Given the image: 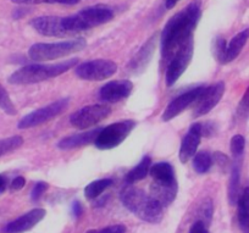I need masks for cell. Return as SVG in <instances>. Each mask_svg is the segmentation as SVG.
Here are the masks:
<instances>
[{
    "label": "cell",
    "mask_w": 249,
    "mask_h": 233,
    "mask_svg": "<svg viewBox=\"0 0 249 233\" xmlns=\"http://www.w3.org/2000/svg\"><path fill=\"white\" fill-rule=\"evenodd\" d=\"M30 25L35 28L36 32L45 37H64L69 35L62 23V18H56V16L36 18L31 21Z\"/></svg>",
    "instance_id": "cell-13"
},
{
    "label": "cell",
    "mask_w": 249,
    "mask_h": 233,
    "mask_svg": "<svg viewBox=\"0 0 249 233\" xmlns=\"http://www.w3.org/2000/svg\"><path fill=\"white\" fill-rule=\"evenodd\" d=\"M15 4L21 5H35V4H62V5H76L80 3V0H11Z\"/></svg>",
    "instance_id": "cell-27"
},
{
    "label": "cell",
    "mask_w": 249,
    "mask_h": 233,
    "mask_svg": "<svg viewBox=\"0 0 249 233\" xmlns=\"http://www.w3.org/2000/svg\"><path fill=\"white\" fill-rule=\"evenodd\" d=\"M244 146H246V139L242 134H236L231 139V153L234 158H241L244 153Z\"/></svg>",
    "instance_id": "cell-28"
},
{
    "label": "cell",
    "mask_w": 249,
    "mask_h": 233,
    "mask_svg": "<svg viewBox=\"0 0 249 233\" xmlns=\"http://www.w3.org/2000/svg\"><path fill=\"white\" fill-rule=\"evenodd\" d=\"M86 47L87 42L85 38H76L56 43H37L30 48L28 56L35 61H50L75 54L85 49Z\"/></svg>",
    "instance_id": "cell-5"
},
{
    "label": "cell",
    "mask_w": 249,
    "mask_h": 233,
    "mask_svg": "<svg viewBox=\"0 0 249 233\" xmlns=\"http://www.w3.org/2000/svg\"><path fill=\"white\" fill-rule=\"evenodd\" d=\"M204 87H197L193 88V90H187L183 94L178 95L177 98H175L169 105H167L166 110L162 114V121L167 122L171 121L172 119H175L176 116H178L183 110H186L187 108L190 107L192 103L197 102V99L199 98V95L202 94Z\"/></svg>",
    "instance_id": "cell-12"
},
{
    "label": "cell",
    "mask_w": 249,
    "mask_h": 233,
    "mask_svg": "<svg viewBox=\"0 0 249 233\" xmlns=\"http://www.w3.org/2000/svg\"><path fill=\"white\" fill-rule=\"evenodd\" d=\"M193 45H195L193 39L190 40V42L184 44L176 53V55L170 60L169 65H167L166 74H165L167 87L174 86L178 81L179 77L182 76V73L187 70V67L190 65L193 56Z\"/></svg>",
    "instance_id": "cell-10"
},
{
    "label": "cell",
    "mask_w": 249,
    "mask_h": 233,
    "mask_svg": "<svg viewBox=\"0 0 249 233\" xmlns=\"http://www.w3.org/2000/svg\"><path fill=\"white\" fill-rule=\"evenodd\" d=\"M213 165V158L210 157V154L207 151H202V153L196 154L193 158V167L198 174H207L210 170Z\"/></svg>",
    "instance_id": "cell-25"
},
{
    "label": "cell",
    "mask_w": 249,
    "mask_h": 233,
    "mask_svg": "<svg viewBox=\"0 0 249 233\" xmlns=\"http://www.w3.org/2000/svg\"><path fill=\"white\" fill-rule=\"evenodd\" d=\"M239 183H241V167L238 162H234L232 166L231 177L229 183V201L231 205H237L241 193H239Z\"/></svg>",
    "instance_id": "cell-22"
},
{
    "label": "cell",
    "mask_w": 249,
    "mask_h": 233,
    "mask_svg": "<svg viewBox=\"0 0 249 233\" xmlns=\"http://www.w3.org/2000/svg\"><path fill=\"white\" fill-rule=\"evenodd\" d=\"M110 114L111 109L107 105H88L71 115L70 124L76 128L86 129L102 122L109 117Z\"/></svg>",
    "instance_id": "cell-9"
},
{
    "label": "cell",
    "mask_w": 249,
    "mask_h": 233,
    "mask_svg": "<svg viewBox=\"0 0 249 233\" xmlns=\"http://www.w3.org/2000/svg\"><path fill=\"white\" fill-rule=\"evenodd\" d=\"M6 187H8V181H6V179L3 175H0V194L5 192Z\"/></svg>",
    "instance_id": "cell-39"
},
{
    "label": "cell",
    "mask_w": 249,
    "mask_h": 233,
    "mask_svg": "<svg viewBox=\"0 0 249 233\" xmlns=\"http://www.w3.org/2000/svg\"><path fill=\"white\" fill-rule=\"evenodd\" d=\"M136 127V121L133 120H124L116 124H111L105 128L100 129L97 139L94 141V145L100 150H109L119 146L128 134Z\"/></svg>",
    "instance_id": "cell-6"
},
{
    "label": "cell",
    "mask_w": 249,
    "mask_h": 233,
    "mask_svg": "<svg viewBox=\"0 0 249 233\" xmlns=\"http://www.w3.org/2000/svg\"><path fill=\"white\" fill-rule=\"evenodd\" d=\"M73 214H75L76 216H80L81 214H82V206H81V204L78 203V201L73 203Z\"/></svg>",
    "instance_id": "cell-40"
},
{
    "label": "cell",
    "mask_w": 249,
    "mask_h": 233,
    "mask_svg": "<svg viewBox=\"0 0 249 233\" xmlns=\"http://www.w3.org/2000/svg\"><path fill=\"white\" fill-rule=\"evenodd\" d=\"M149 174L152 175L153 182L160 184L177 183L175 179V170L169 162H157L152 165Z\"/></svg>",
    "instance_id": "cell-20"
},
{
    "label": "cell",
    "mask_w": 249,
    "mask_h": 233,
    "mask_svg": "<svg viewBox=\"0 0 249 233\" xmlns=\"http://www.w3.org/2000/svg\"><path fill=\"white\" fill-rule=\"evenodd\" d=\"M120 199L133 215L145 222L159 223L162 220L164 208L141 188L132 184L124 186L120 193Z\"/></svg>",
    "instance_id": "cell-2"
},
{
    "label": "cell",
    "mask_w": 249,
    "mask_h": 233,
    "mask_svg": "<svg viewBox=\"0 0 249 233\" xmlns=\"http://www.w3.org/2000/svg\"><path fill=\"white\" fill-rule=\"evenodd\" d=\"M86 233H98V231H94V230H89V231H87V232Z\"/></svg>",
    "instance_id": "cell-42"
},
{
    "label": "cell",
    "mask_w": 249,
    "mask_h": 233,
    "mask_svg": "<svg viewBox=\"0 0 249 233\" xmlns=\"http://www.w3.org/2000/svg\"><path fill=\"white\" fill-rule=\"evenodd\" d=\"M202 137L200 124H193L184 136V138L182 139L181 148H179V161L186 164L195 157Z\"/></svg>",
    "instance_id": "cell-16"
},
{
    "label": "cell",
    "mask_w": 249,
    "mask_h": 233,
    "mask_svg": "<svg viewBox=\"0 0 249 233\" xmlns=\"http://www.w3.org/2000/svg\"><path fill=\"white\" fill-rule=\"evenodd\" d=\"M133 85L128 80L111 81L103 86L99 92V97L103 102L117 103L122 99H126L131 94Z\"/></svg>",
    "instance_id": "cell-14"
},
{
    "label": "cell",
    "mask_w": 249,
    "mask_h": 233,
    "mask_svg": "<svg viewBox=\"0 0 249 233\" xmlns=\"http://www.w3.org/2000/svg\"><path fill=\"white\" fill-rule=\"evenodd\" d=\"M178 1L179 0H165V6H166V9H174Z\"/></svg>",
    "instance_id": "cell-41"
},
{
    "label": "cell",
    "mask_w": 249,
    "mask_h": 233,
    "mask_svg": "<svg viewBox=\"0 0 249 233\" xmlns=\"http://www.w3.org/2000/svg\"><path fill=\"white\" fill-rule=\"evenodd\" d=\"M77 64L78 59L73 57L59 64L26 65L11 73L8 81L11 85H35L65 73L70 69L77 66Z\"/></svg>",
    "instance_id": "cell-3"
},
{
    "label": "cell",
    "mask_w": 249,
    "mask_h": 233,
    "mask_svg": "<svg viewBox=\"0 0 249 233\" xmlns=\"http://www.w3.org/2000/svg\"><path fill=\"white\" fill-rule=\"evenodd\" d=\"M224 93L225 83L222 81L204 88L202 94L197 99V104H196L195 110H193V117L204 116L208 112L212 111L219 104L221 98L224 97Z\"/></svg>",
    "instance_id": "cell-11"
},
{
    "label": "cell",
    "mask_w": 249,
    "mask_h": 233,
    "mask_svg": "<svg viewBox=\"0 0 249 233\" xmlns=\"http://www.w3.org/2000/svg\"><path fill=\"white\" fill-rule=\"evenodd\" d=\"M249 39V27L244 28L239 33H237L231 42L226 45V52H225L224 59H222L221 64H229V62L233 61L239 54H241L242 49L244 48L246 43Z\"/></svg>",
    "instance_id": "cell-19"
},
{
    "label": "cell",
    "mask_w": 249,
    "mask_h": 233,
    "mask_svg": "<svg viewBox=\"0 0 249 233\" xmlns=\"http://www.w3.org/2000/svg\"><path fill=\"white\" fill-rule=\"evenodd\" d=\"M69 104H70V98H64V99L56 100V102L52 103L47 107L35 110V111L23 116L18 122V127L20 129H27L40 126V125L45 124V122L50 121V120L55 119L60 114H62L69 108Z\"/></svg>",
    "instance_id": "cell-7"
},
{
    "label": "cell",
    "mask_w": 249,
    "mask_h": 233,
    "mask_svg": "<svg viewBox=\"0 0 249 233\" xmlns=\"http://www.w3.org/2000/svg\"><path fill=\"white\" fill-rule=\"evenodd\" d=\"M25 184H26V179H23V177L18 176L16 179H13V182H11V184H10V188H11V191L18 192V191H21V189L25 187Z\"/></svg>",
    "instance_id": "cell-37"
},
{
    "label": "cell",
    "mask_w": 249,
    "mask_h": 233,
    "mask_svg": "<svg viewBox=\"0 0 249 233\" xmlns=\"http://www.w3.org/2000/svg\"><path fill=\"white\" fill-rule=\"evenodd\" d=\"M226 42H225L224 38H216L215 40V45H214V53L216 59L219 60L220 62H222V59H224L225 52H226Z\"/></svg>",
    "instance_id": "cell-33"
},
{
    "label": "cell",
    "mask_w": 249,
    "mask_h": 233,
    "mask_svg": "<svg viewBox=\"0 0 249 233\" xmlns=\"http://www.w3.org/2000/svg\"><path fill=\"white\" fill-rule=\"evenodd\" d=\"M202 16L200 0H193L183 10L172 16L161 32V56L165 62L170 60L184 44L193 39V32Z\"/></svg>",
    "instance_id": "cell-1"
},
{
    "label": "cell",
    "mask_w": 249,
    "mask_h": 233,
    "mask_svg": "<svg viewBox=\"0 0 249 233\" xmlns=\"http://www.w3.org/2000/svg\"><path fill=\"white\" fill-rule=\"evenodd\" d=\"M114 18V11L107 5H94L81 10L72 16L62 18L64 27L69 35L90 30L97 26L104 25Z\"/></svg>",
    "instance_id": "cell-4"
},
{
    "label": "cell",
    "mask_w": 249,
    "mask_h": 233,
    "mask_svg": "<svg viewBox=\"0 0 249 233\" xmlns=\"http://www.w3.org/2000/svg\"><path fill=\"white\" fill-rule=\"evenodd\" d=\"M213 211H214V208H213L212 200H205L203 203V205L200 206L199 214H202V217L199 218V221H203L207 226L210 225V221H212L213 217Z\"/></svg>",
    "instance_id": "cell-31"
},
{
    "label": "cell",
    "mask_w": 249,
    "mask_h": 233,
    "mask_svg": "<svg viewBox=\"0 0 249 233\" xmlns=\"http://www.w3.org/2000/svg\"><path fill=\"white\" fill-rule=\"evenodd\" d=\"M249 115V87L244 92L241 102H239L238 108H237V116L239 119H247Z\"/></svg>",
    "instance_id": "cell-30"
},
{
    "label": "cell",
    "mask_w": 249,
    "mask_h": 233,
    "mask_svg": "<svg viewBox=\"0 0 249 233\" xmlns=\"http://www.w3.org/2000/svg\"><path fill=\"white\" fill-rule=\"evenodd\" d=\"M200 131L203 137H212L215 133V126L212 122H203L200 124Z\"/></svg>",
    "instance_id": "cell-35"
},
{
    "label": "cell",
    "mask_w": 249,
    "mask_h": 233,
    "mask_svg": "<svg viewBox=\"0 0 249 233\" xmlns=\"http://www.w3.org/2000/svg\"><path fill=\"white\" fill-rule=\"evenodd\" d=\"M100 129L102 128L92 129V131L85 132V133L73 134V136L65 137V138H62L61 141L57 143L56 146L59 149H61V150H71V149H76V148H81V146H85V145H87V144L93 143V142L97 139Z\"/></svg>",
    "instance_id": "cell-17"
},
{
    "label": "cell",
    "mask_w": 249,
    "mask_h": 233,
    "mask_svg": "<svg viewBox=\"0 0 249 233\" xmlns=\"http://www.w3.org/2000/svg\"><path fill=\"white\" fill-rule=\"evenodd\" d=\"M47 215L44 209H33L28 213L23 214L22 216L18 217L16 220L11 221L6 225L5 233H23L32 230L37 226Z\"/></svg>",
    "instance_id": "cell-15"
},
{
    "label": "cell",
    "mask_w": 249,
    "mask_h": 233,
    "mask_svg": "<svg viewBox=\"0 0 249 233\" xmlns=\"http://www.w3.org/2000/svg\"><path fill=\"white\" fill-rule=\"evenodd\" d=\"M0 109L8 115H11V116L18 114V110H16L8 90L1 86V83H0Z\"/></svg>",
    "instance_id": "cell-26"
},
{
    "label": "cell",
    "mask_w": 249,
    "mask_h": 233,
    "mask_svg": "<svg viewBox=\"0 0 249 233\" xmlns=\"http://www.w3.org/2000/svg\"><path fill=\"white\" fill-rule=\"evenodd\" d=\"M237 220H238V226L242 233H249V209L238 205Z\"/></svg>",
    "instance_id": "cell-29"
},
{
    "label": "cell",
    "mask_w": 249,
    "mask_h": 233,
    "mask_svg": "<svg viewBox=\"0 0 249 233\" xmlns=\"http://www.w3.org/2000/svg\"><path fill=\"white\" fill-rule=\"evenodd\" d=\"M111 184H112V181L110 179H98V181L92 182V183H89L85 188L86 198L89 199V200L98 198V197H99L105 189L109 188Z\"/></svg>",
    "instance_id": "cell-24"
},
{
    "label": "cell",
    "mask_w": 249,
    "mask_h": 233,
    "mask_svg": "<svg viewBox=\"0 0 249 233\" xmlns=\"http://www.w3.org/2000/svg\"><path fill=\"white\" fill-rule=\"evenodd\" d=\"M155 47V38H150L147 43L142 47V49L137 53L135 57L132 59V61L130 62L128 67L132 72H137L140 70L145 69L148 61L150 60V56L153 55V50Z\"/></svg>",
    "instance_id": "cell-21"
},
{
    "label": "cell",
    "mask_w": 249,
    "mask_h": 233,
    "mask_svg": "<svg viewBox=\"0 0 249 233\" xmlns=\"http://www.w3.org/2000/svg\"><path fill=\"white\" fill-rule=\"evenodd\" d=\"M208 227H209V226L205 225L203 221L197 220L195 223H193L192 227H191L190 233H209Z\"/></svg>",
    "instance_id": "cell-34"
},
{
    "label": "cell",
    "mask_w": 249,
    "mask_h": 233,
    "mask_svg": "<svg viewBox=\"0 0 249 233\" xmlns=\"http://www.w3.org/2000/svg\"><path fill=\"white\" fill-rule=\"evenodd\" d=\"M117 65L111 60L97 59L76 66V74L85 81H104L116 73Z\"/></svg>",
    "instance_id": "cell-8"
},
{
    "label": "cell",
    "mask_w": 249,
    "mask_h": 233,
    "mask_svg": "<svg viewBox=\"0 0 249 233\" xmlns=\"http://www.w3.org/2000/svg\"><path fill=\"white\" fill-rule=\"evenodd\" d=\"M98 233H126V227L124 225H112L100 230Z\"/></svg>",
    "instance_id": "cell-36"
},
{
    "label": "cell",
    "mask_w": 249,
    "mask_h": 233,
    "mask_svg": "<svg viewBox=\"0 0 249 233\" xmlns=\"http://www.w3.org/2000/svg\"><path fill=\"white\" fill-rule=\"evenodd\" d=\"M47 189H48V183H45V182H38V183H36L35 187H33L32 192H31V199H32V201L39 200Z\"/></svg>",
    "instance_id": "cell-32"
},
{
    "label": "cell",
    "mask_w": 249,
    "mask_h": 233,
    "mask_svg": "<svg viewBox=\"0 0 249 233\" xmlns=\"http://www.w3.org/2000/svg\"><path fill=\"white\" fill-rule=\"evenodd\" d=\"M150 167H152V159L149 157H144L141 160L140 164L136 167H133L127 175H126V182L128 184L136 183L138 181H142L143 179L147 177V175L149 174Z\"/></svg>",
    "instance_id": "cell-23"
},
{
    "label": "cell",
    "mask_w": 249,
    "mask_h": 233,
    "mask_svg": "<svg viewBox=\"0 0 249 233\" xmlns=\"http://www.w3.org/2000/svg\"><path fill=\"white\" fill-rule=\"evenodd\" d=\"M177 194V183L172 184H160L153 182L150 186V197L154 198L160 205H170L176 199Z\"/></svg>",
    "instance_id": "cell-18"
},
{
    "label": "cell",
    "mask_w": 249,
    "mask_h": 233,
    "mask_svg": "<svg viewBox=\"0 0 249 233\" xmlns=\"http://www.w3.org/2000/svg\"><path fill=\"white\" fill-rule=\"evenodd\" d=\"M214 160L220 167H226L227 165L230 164L229 158H227L226 155H225V154H222V153H215L214 154Z\"/></svg>",
    "instance_id": "cell-38"
}]
</instances>
